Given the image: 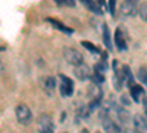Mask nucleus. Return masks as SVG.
<instances>
[{
	"label": "nucleus",
	"instance_id": "obj_1",
	"mask_svg": "<svg viewBox=\"0 0 147 133\" xmlns=\"http://www.w3.org/2000/svg\"><path fill=\"white\" fill-rule=\"evenodd\" d=\"M100 121H102V126H103V130L106 133H122L121 127L113 121L112 118L109 117V111L103 110V108H100Z\"/></svg>",
	"mask_w": 147,
	"mask_h": 133
},
{
	"label": "nucleus",
	"instance_id": "obj_2",
	"mask_svg": "<svg viewBox=\"0 0 147 133\" xmlns=\"http://www.w3.org/2000/svg\"><path fill=\"white\" fill-rule=\"evenodd\" d=\"M15 114H16V120H18V123L24 124V126H27L32 121V113L30 110V106L25 105V104H19L16 105L15 108Z\"/></svg>",
	"mask_w": 147,
	"mask_h": 133
},
{
	"label": "nucleus",
	"instance_id": "obj_3",
	"mask_svg": "<svg viewBox=\"0 0 147 133\" xmlns=\"http://www.w3.org/2000/svg\"><path fill=\"white\" fill-rule=\"evenodd\" d=\"M63 58H65V61L68 64L75 65V67L84 64L82 53L80 50H77V49H74V47H65V49H63Z\"/></svg>",
	"mask_w": 147,
	"mask_h": 133
},
{
	"label": "nucleus",
	"instance_id": "obj_4",
	"mask_svg": "<svg viewBox=\"0 0 147 133\" xmlns=\"http://www.w3.org/2000/svg\"><path fill=\"white\" fill-rule=\"evenodd\" d=\"M38 124V133H53L55 132V126H53V120L49 114H41L37 120Z\"/></svg>",
	"mask_w": 147,
	"mask_h": 133
},
{
	"label": "nucleus",
	"instance_id": "obj_5",
	"mask_svg": "<svg viewBox=\"0 0 147 133\" xmlns=\"http://www.w3.org/2000/svg\"><path fill=\"white\" fill-rule=\"evenodd\" d=\"M59 80H60V83H59L60 95H62L63 98H69V96H72V93H74V81L69 77L62 76V74L59 76Z\"/></svg>",
	"mask_w": 147,
	"mask_h": 133
},
{
	"label": "nucleus",
	"instance_id": "obj_6",
	"mask_svg": "<svg viewBox=\"0 0 147 133\" xmlns=\"http://www.w3.org/2000/svg\"><path fill=\"white\" fill-rule=\"evenodd\" d=\"M121 14H122V16H125V18L136 16V15H138V5L136 2H132V0L124 2L121 5Z\"/></svg>",
	"mask_w": 147,
	"mask_h": 133
},
{
	"label": "nucleus",
	"instance_id": "obj_7",
	"mask_svg": "<svg viewBox=\"0 0 147 133\" xmlns=\"http://www.w3.org/2000/svg\"><path fill=\"white\" fill-rule=\"evenodd\" d=\"M74 74H75V77H77L78 80L85 81V80H88V78L91 77L93 72H91V70H90V67H88V65L81 64V65H78V67L74 68Z\"/></svg>",
	"mask_w": 147,
	"mask_h": 133
},
{
	"label": "nucleus",
	"instance_id": "obj_8",
	"mask_svg": "<svg viewBox=\"0 0 147 133\" xmlns=\"http://www.w3.org/2000/svg\"><path fill=\"white\" fill-rule=\"evenodd\" d=\"M112 106H113V110H115L118 118H119L124 124H128L129 121H132V115H131V113L127 110V108H124V106H118V105H115L113 102H112Z\"/></svg>",
	"mask_w": 147,
	"mask_h": 133
},
{
	"label": "nucleus",
	"instance_id": "obj_9",
	"mask_svg": "<svg viewBox=\"0 0 147 133\" xmlns=\"http://www.w3.org/2000/svg\"><path fill=\"white\" fill-rule=\"evenodd\" d=\"M129 95H131V98H132L134 102H140L144 98V89L140 86V84L134 83V84L129 86Z\"/></svg>",
	"mask_w": 147,
	"mask_h": 133
},
{
	"label": "nucleus",
	"instance_id": "obj_10",
	"mask_svg": "<svg viewBox=\"0 0 147 133\" xmlns=\"http://www.w3.org/2000/svg\"><path fill=\"white\" fill-rule=\"evenodd\" d=\"M132 123L137 133H147V118H143L141 115L136 114L132 117Z\"/></svg>",
	"mask_w": 147,
	"mask_h": 133
},
{
	"label": "nucleus",
	"instance_id": "obj_11",
	"mask_svg": "<svg viewBox=\"0 0 147 133\" xmlns=\"http://www.w3.org/2000/svg\"><path fill=\"white\" fill-rule=\"evenodd\" d=\"M41 84H43L44 92H46L49 96H52V95L55 93V87H56V78H55V77H52V76L44 77L43 81H41Z\"/></svg>",
	"mask_w": 147,
	"mask_h": 133
},
{
	"label": "nucleus",
	"instance_id": "obj_12",
	"mask_svg": "<svg viewBox=\"0 0 147 133\" xmlns=\"http://www.w3.org/2000/svg\"><path fill=\"white\" fill-rule=\"evenodd\" d=\"M82 3L84 6L87 8L88 10H91L93 14L96 15H103V9H102V3L100 2H97V0H82Z\"/></svg>",
	"mask_w": 147,
	"mask_h": 133
},
{
	"label": "nucleus",
	"instance_id": "obj_13",
	"mask_svg": "<svg viewBox=\"0 0 147 133\" xmlns=\"http://www.w3.org/2000/svg\"><path fill=\"white\" fill-rule=\"evenodd\" d=\"M115 46L121 52L127 50V42H125V37H124V34H122L121 28H116V31H115Z\"/></svg>",
	"mask_w": 147,
	"mask_h": 133
},
{
	"label": "nucleus",
	"instance_id": "obj_14",
	"mask_svg": "<svg viewBox=\"0 0 147 133\" xmlns=\"http://www.w3.org/2000/svg\"><path fill=\"white\" fill-rule=\"evenodd\" d=\"M102 33H103V42H105L106 47L109 50H112V37H110V31H109L107 24H103L102 25Z\"/></svg>",
	"mask_w": 147,
	"mask_h": 133
},
{
	"label": "nucleus",
	"instance_id": "obj_15",
	"mask_svg": "<svg viewBox=\"0 0 147 133\" xmlns=\"http://www.w3.org/2000/svg\"><path fill=\"white\" fill-rule=\"evenodd\" d=\"M90 95H91V99H94V101H102L103 92H102L100 86H97V84H91V86H90Z\"/></svg>",
	"mask_w": 147,
	"mask_h": 133
},
{
	"label": "nucleus",
	"instance_id": "obj_16",
	"mask_svg": "<svg viewBox=\"0 0 147 133\" xmlns=\"http://www.w3.org/2000/svg\"><path fill=\"white\" fill-rule=\"evenodd\" d=\"M107 68H109V67H107V62L103 59V61H99V62H97V64L94 65V72L105 76V72L107 71Z\"/></svg>",
	"mask_w": 147,
	"mask_h": 133
},
{
	"label": "nucleus",
	"instance_id": "obj_17",
	"mask_svg": "<svg viewBox=\"0 0 147 133\" xmlns=\"http://www.w3.org/2000/svg\"><path fill=\"white\" fill-rule=\"evenodd\" d=\"M137 77H138V80L143 83V84H146L147 86V67H140L138 68V72H137Z\"/></svg>",
	"mask_w": 147,
	"mask_h": 133
},
{
	"label": "nucleus",
	"instance_id": "obj_18",
	"mask_svg": "<svg viewBox=\"0 0 147 133\" xmlns=\"http://www.w3.org/2000/svg\"><path fill=\"white\" fill-rule=\"evenodd\" d=\"M138 16L141 21L147 22V3H141L138 6Z\"/></svg>",
	"mask_w": 147,
	"mask_h": 133
},
{
	"label": "nucleus",
	"instance_id": "obj_19",
	"mask_svg": "<svg viewBox=\"0 0 147 133\" xmlns=\"http://www.w3.org/2000/svg\"><path fill=\"white\" fill-rule=\"evenodd\" d=\"M47 21H49V22H50V24H52V25H53L55 28H57V30H60V31H65V33H72V30H69V28H66V27H63V25H62V24H60V22H57L56 19H50V18H49Z\"/></svg>",
	"mask_w": 147,
	"mask_h": 133
},
{
	"label": "nucleus",
	"instance_id": "obj_20",
	"mask_svg": "<svg viewBox=\"0 0 147 133\" xmlns=\"http://www.w3.org/2000/svg\"><path fill=\"white\" fill-rule=\"evenodd\" d=\"M90 80L93 81V84H97V86H100V84L105 81V76H102V74H97V72H93L91 77H90Z\"/></svg>",
	"mask_w": 147,
	"mask_h": 133
},
{
	"label": "nucleus",
	"instance_id": "obj_21",
	"mask_svg": "<svg viewBox=\"0 0 147 133\" xmlns=\"http://www.w3.org/2000/svg\"><path fill=\"white\" fill-rule=\"evenodd\" d=\"M81 44H82L84 47H87V49H88L90 52H93V53H100V50L97 49L93 43H90V42H85V40H84V42H81Z\"/></svg>",
	"mask_w": 147,
	"mask_h": 133
},
{
	"label": "nucleus",
	"instance_id": "obj_22",
	"mask_svg": "<svg viewBox=\"0 0 147 133\" xmlns=\"http://www.w3.org/2000/svg\"><path fill=\"white\" fill-rule=\"evenodd\" d=\"M112 81H113V87H115L116 90H121V89H122V81H121L116 76L112 77Z\"/></svg>",
	"mask_w": 147,
	"mask_h": 133
},
{
	"label": "nucleus",
	"instance_id": "obj_23",
	"mask_svg": "<svg viewBox=\"0 0 147 133\" xmlns=\"http://www.w3.org/2000/svg\"><path fill=\"white\" fill-rule=\"evenodd\" d=\"M56 3L59 6H62V5H65V6H75V3H74L72 0H56Z\"/></svg>",
	"mask_w": 147,
	"mask_h": 133
},
{
	"label": "nucleus",
	"instance_id": "obj_24",
	"mask_svg": "<svg viewBox=\"0 0 147 133\" xmlns=\"http://www.w3.org/2000/svg\"><path fill=\"white\" fill-rule=\"evenodd\" d=\"M121 102L124 104L125 106H129V104H131V101L128 99V96H127V95H122V96H121Z\"/></svg>",
	"mask_w": 147,
	"mask_h": 133
},
{
	"label": "nucleus",
	"instance_id": "obj_25",
	"mask_svg": "<svg viewBox=\"0 0 147 133\" xmlns=\"http://www.w3.org/2000/svg\"><path fill=\"white\" fill-rule=\"evenodd\" d=\"M115 6H116V3L113 2V0H112V2H109V10H110V14H115Z\"/></svg>",
	"mask_w": 147,
	"mask_h": 133
},
{
	"label": "nucleus",
	"instance_id": "obj_26",
	"mask_svg": "<svg viewBox=\"0 0 147 133\" xmlns=\"http://www.w3.org/2000/svg\"><path fill=\"white\" fill-rule=\"evenodd\" d=\"M122 133H137L136 129H131V127H125L124 130H122Z\"/></svg>",
	"mask_w": 147,
	"mask_h": 133
},
{
	"label": "nucleus",
	"instance_id": "obj_27",
	"mask_svg": "<svg viewBox=\"0 0 147 133\" xmlns=\"http://www.w3.org/2000/svg\"><path fill=\"white\" fill-rule=\"evenodd\" d=\"M141 102H143V105H144V111H146V115H147V96H144Z\"/></svg>",
	"mask_w": 147,
	"mask_h": 133
},
{
	"label": "nucleus",
	"instance_id": "obj_28",
	"mask_svg": "<svg viewBox=\"0 0 147 133\" xmlns=\"http://www.w3.org/2000/svg\"><path fill=\"white\" fill-rule=\"evenodd\" d=\"M2 72H3V64L0 62V74H2Z\"/></svg>",
	"mask_w": 147,
	"mask_h": 133
},
{
	"label": "nucleus",
	"instance_id": "obj_29",
	"mask_svg": "<svg viewBox=\"0 0 147 133\" xmlns=\"http://www.w3.org/2000/svg\"><path fill=\"white\" fill-rule=\"evenodd\" d=\"M81 133H88V130H87V129H82V130H81Z\"/></svg>",
	"mask_w": 147,
	"mask_h": 133
},
{
	"label": "nucleus",
	"instance_id": "obj_30",
	"mask_svg": "<svg viewBox=\"0 0 147 133\" xmlns=\"http://www.w3.org/2000/svg\"><path fill=\"white\" fill-rule=\"evenodd\" d=\"M96 133H102V132H100V130H97V132H96Z\"/></svg>",
	"mask_w": 147,
	"mask_h": 133
}]
</instances>
